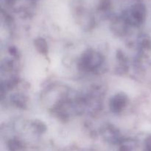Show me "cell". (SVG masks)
<instances>
[{"label":"cell","mask_w":151,"mask_h":151,"mask_svg":"<svg viewBox=\"0 0 151 151\" xmlns=\"http://www.w3.org/2000/svg\"><path fill=\"white\" fill-rule=\"evenodd\" d=\"M131 22L134 24H141L145 18V7L141 4L134 6L131 11Z\"/></svg>","instance_id":"cell-1"},{"label":"cell","mask_w":151,"mask_h":151,"mask_svg":"<svg viewBox=\"0 0 151 151\" xmlns=\"http://www.w3.org/2000/svg\"><path fill=\"white\" fill-rule=\"evenodd\" d=\"M127 98L123 94H117L115 96L111 102V110L114 112H119L123 109L126 104Z\"/></svg>","instance_id":"cell-2"},{"label":"cell","mask_w":151,"mask_h":151,"mask_svg":"<svg viewBox=\"0 0 151 151\" xmlns=\"http://www.w3.org/2000/svg\"><path fill=\"white\" fill-rule=\"evenodd\" d=\"M35 46L40 53L46 54L47 52V44L45 40L43 38H38L35 40Z\"/></svg>","instance_id":"cell-3"}]
</instances>
